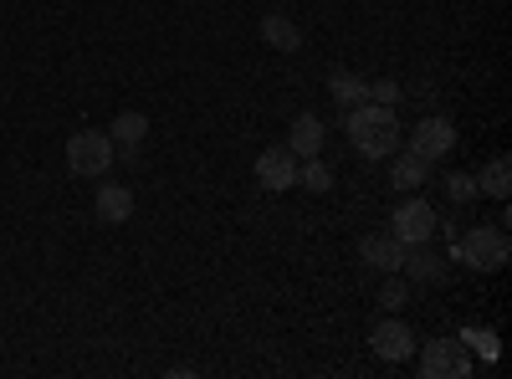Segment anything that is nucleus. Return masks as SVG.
<instances>
[{
  "label": "nucleus",
  "instance_id": "obj_1",
  "mask_svg": "<svg viewBox=\"0 0 512 379\" xmlns=\"http://www.w3.org/2000/svg\"><path fill=\"white\" fill-rule=\"evenodd\" d=\"M344 129H349V139L364 159H390L400 149V118L384 103H354L344 113Z\"/></svg>",
  "mask_w": 512,
  "mask_h": 379
},
{
  "label": "nucleus",
  "instance_id": "obj_2",
  "mask_svg": "<svg viewBox=\"0 0 512 379\" xmlns=\"http://www.w3.org/2000/svg\"><path fill=\"white\" fill-rule=\"evenodd\" d=\"M512 257V241L502 226H472L461 241H456V262L477 267V272H502Z\"/></svg>",
  "mask_w": 512,
  "mask_h": 379
},
{
  "label": "nucleus",
  "instance_id": "obj_3",
  "mask_svg": "<svg viewBox=\"0 0 512 379\" xmlns=\"http://www.w3.org/2000/svg\"><path fill=\"white\" fill-rule=\"evenodd\" d=\"M67 170L82 175V180H98L113 170V139L98 134V129H82L67 139Z\"/></svg>",
  "mask_w": 512,
  "mask_h": 379
},
{
  "label": "nucleus",
  "instance_id": "obj_4",
  "mask_svg": "<svg viewBox=\"0 0 512 379\" xmlns=\"http://www.w3.org/2000/svg\"><path fill=\"white\" fill-rule=\"evenodd\" d=\"M390 221H395L390 231H395V236H400L405 246H420V241H431V236H436V226H441V221H436V205H431V200H420V195H410V200H405V205L395 210Z\"/></svg>",
  "mask_w": 512,
  "mask_h": 379
},
{
  "label": "nucleus",
  "instance_id": "obj_5",
  "mask_svg": "<svg viewBox=\"0 0 512 379\" xmlns=\"http://www.w3.org/2000/svg\"><path fill=\"white\" fill-rule=\"evenodd\" d=\"M415 333L400 323V313H390V318H384V323H374V333H369V349L384 359V364H405L410 354H415Z\"/></svg>",
  "mask_w": 512,
  "mask_h": 379
},
{
  "label": "nucleus",
  "instance_id": "obj_6",
  "mask_svg": "<svg viewBox=\"0 0 512 379\" xmlns=\"http://www.w3.org/2000/svg\"><path fill=\"white\" fill-rule=\"evenodd\" d=\"M297 164H303V159H297L287 144H272V149H262V154H256V180H262V190H292L297 185Z\"/></svg>",
  "mask_w": 512,
  "mask_h": 379
},
{
  "label": "nucleus",
  "instance_id": "obj_7",
  "mask_svg": "<svg viewBox=\"0 0 512 379\" xmlns=\"http://www.w3.org/2000/svg\"><path fill=\"white\" fill-rule=\"evenodd\" d=\"M405 149H415V154H425V159H446L451 149H456V129H451V118H420L415 129H410V139H405Z\"/></svg>",
  "mask_w": 512,
  "mask_h": 379
},
{
  "label": "nucleus",
  "instance_id": "obj_8",
  "mask_svg": "<svg viewBox=\"0 0 512 379\" xmlns=\"http://www.w3.org/2000/svg\"><path fill=\"white\" fill-rule=\"evenodd\" d=\"M420 349V344H415ZM420 374L425 379H436V374H451V379H466L472 374V359L461 354V344H451V339H431L420 349Z\"/></svg>",
  "mask_w": 512,
  "mask_h": 379
},
{
  "label": "nucleus",
  "instance_id": "obj_9",
  "mask_svg": "<svg viewBox=\"0 0 512 379\" xmlns=\"http://www.w3.org/2000/svg\"><path fill=\"white\" fill-rule=\"evenodd\" d=\"M359 262L390 277V272H400V262H405V241H400L395 231H374V236L359 241Z\"/></svg>",
  "mask_w": 512,
  "mask_h": 379
},
{
  "label": "nucleus",
  "instance_id": "obj_10",
  "mask_svg": "<svg viewBox=\"0 0 512 379\" xmlns=\"http://www.w3.org/2000/svg\"><path fill=\"white\" fill-rule=\"evenodd\" d=\"M323 139H328V129H323V118H318V113H297V118H292L287 149H292L297 159H318V154H323Z\"/></svg>",
  "mask_w": 512,
  "mask_h": 379
},
{
  "label": "nucleus",
  "instance_id": "obj_11",
  "mask_svg": "<svg viewBox=\"0 0 512 379\" xmlns=\"http://www.w3.org/2000/svg\"><path fill=\"white\" fill-rule=\"evenodd\" d=\"M400 277H405V282H441V277H446V262L431 251V241H420V246H405Z\"/></svg>",
  "mask_w": 512,
  "mask_h": 379
},
{
  "label": "nucleus",
  "instance_id": "obj_12",
  "mask_svg": "<svg viewBox=\"0 0 512 379\" xmlns=\"http://www.w3.org/2000/svg\"><path fill=\"white\" fill-rule=\"evenodd\" d=\"M395 170H390V185L395 190H420V185H431V159L415 154V149H395Z\"/></svg>",
  "mask_w": 512,
  "mask_h": 379
},
{
  "label": "nucleus",
  "instance_id": "obj_13",
  "mask_svg": "<svg viewBox=\"0 0 512 379\" xmlns=\"http://www.w3.org/2000/svg\"><path fill=\"white\" fill-rule=\"evenodd\" d=\"M262 41L272 52H303V26H297L292 16H282V11H267L262 16Z\"/></svg>",
  "mask_w": 512,
  "mask_h": 379
},
{
  "label": "nucleus",
  "instance_id": "obj_14",
  "mask_svg": "<svg viewBox=\"0 0 512 379\" xmlns=\"http://www.w3.org/2000/svg\"><path fill=\"white\" fill-rule=\"evenodd\" d=\"M93 210H98L103 226H123L128 216H134V190H128V185H103L98 200H93Z\"/></svg>",
  "mask_w": 512,
  "mask_h": 379
},
{
  "label": "nucleus",
  "instance_id": "obj_15",
  "mask_svg": "<svg viewBox=\"0 0 512 379\" xmlns=\"http://www.w3.org/2000/svg\"><path fill=\"white\" fill-rule=\"evenodd\" d=\"M108 139H113V149H139V144L149 139V113H139V108H123V113H113V129H108Z\"/></svg>",
  "mask_w": 512,
  "mask_h": 379
},
{
  "label": "nucleus",
  "instance_id": "obj_16",
  "mask_svg": "<svg viewBox=\"0 0 512 379\" xmlns=\"http://www.w3.org/2000/svg\"><path fill=\"white\" fill-rule=\"evenodd\" d=\"M364 88H369V77H359V72H349V67H338L333 77H328V98L338 103V108H354V103H364Z\"/></svg>",
  "mask_w": 512,
  "mask_h": 379
},
{
  "label": "nucleus",
  "instance_id": "obj_17",
  "mask_svg": "<svg viewBox=\"0 0 512 379\" xmlns=\"http://www.w3.org/2000/svg\"><path fill=\"white\" fill-rule=\"evenodd\" d=\"M507 190H512V164H507V154H497L487 170L477 175V195H492V200H507Z\"/></svg>",
  "mask_w": 512,
  "mask_h": 379
},
{
  "label": "nucleus",
  "instance_id": "obj_18",
  "mask_svg": "<svg viewBox=\"0 0 512 379\" xmlns=\"http://www.w3.org/2000/svg\"><path fill=\"white\" fill-rule=\"evenodd\" d=\"M297 185L313 190V195H328L333 190V170H328L323 159H303V164H297Z\"/></svg>",
  "mask_w": 512,
  "mask_h": 379
},
{
  "label": "nucleus",
  "instance_id": "obj_19",
  "mask_svg": "<svg viewBox=\"0 0 512 379\" xmlns=\"http://www.w3.org/2000/svg\"><path fill=\"white\" fill-rule=\"evenodd\" d=\"M405 303H410V282L400 272H390V282H384V292H379V308L384 313H400Z\"/></svg>",
  "mask_w": 512,
  "mask_h": 379
},
{
  "label": "nucleus",
  "instance_id": "obj_20",
  "mask_svg": "<svg viewBox=\"0 0 512 379\" xmlns=\"http://www.w3.org/2000/svg\"><path fill=\"white\" fill-rule=\"evenodd\" d=\"M446 195L456 205H472L477 200V175H446Z\"/></svg>",
  "mask_w": 512,
  "mask_h": 379
},
{
  "label": "nucleus",
  "instance_id": "obj_21",
  "mask_svg": "<svg viewBox=\"0 0 512 379\" xmlns=\"http://www.w3.org/2000/svg\"><path fill=\"white\" fill-rule=\"evenodd\" d=\"M364 103H384V108H395V103H400V82H390V77H384V82H369V88H364Z\"/></svg>",
  "mask_w": 512,
  "mask_h": 379
}]
</instances>
